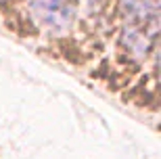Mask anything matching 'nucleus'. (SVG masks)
I'll return each mask as SVG.
<instances>
[{
  "label": "nucleus",
  "mask_w": 161,
  "mask_h": 159,
  "mask_svg": "<svg viewBox=\"0 0 161 159\" xmlns=\"http://www.w3.org/2000/svg\"><path fill=\"white\" fill-rule=\"evenodd\" d=\"M59 6H67V0H31V9H34V11L59 9Z\"/></svg>",
  "instance_id": "obj_1"
}]
</instances>
